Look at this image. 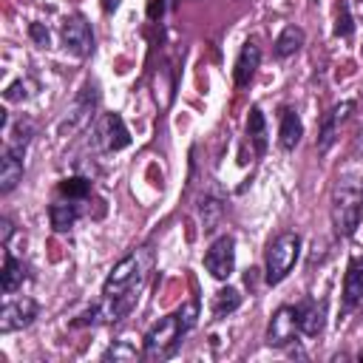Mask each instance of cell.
Returning <instances> with one entry per match:
<instances>
[{"label":"cell","mask_w":363,"mask_h":363,"mask_svg":"<svg viewBox=\"0 0 363 363\" xmlns=\"http://www.w3.org/2000/svg\"><path fill=\"white\" fill-rule=\"evenodd\" d=\"M153 267V252L150 247H139L133 252H128L122 261L113 264L111 275L105 278V286H102V301L96 306H91L88 312H82L74 326H85V323H116L119 318H125L136 298H139V289L147 278Z\"/></svg>","instance_id":"obj_1"},{"label":"cell","mask_w":363,"mask_h":363,"mask_svg":"<svg viewBox=\"0 0 363 363\" xmlns=\"http://www.w3.org/2000/svg\"><path fill=\"white\" fill-rule=\"evenodd\" d=\"M199 320V303L187 301L182 309H176L173 315L162 318L147 335H145V357L147 360H164L176 352L179 340L196 326Z\"/></svg>","instance_id":"obj_2"},{"label":"cell","mask_w":363,"mask_h":363,"mask_svg":"<svg viewBox=\"0 0 363 363\" xmlns=\"http://www.w3.org/2000/svg\"><path fill=\"white\" fill-rule=\"evenodd\" d=\"M329 216H332L335 235H340V238L354 235V230L360 227V218H363V184L354 176H343V179L335 182L332 199H329Z\"/></svg>","instance_id":"obj_3"},{"label":"cell","mask_w":363,"mask_h":363,"mask_svg":"<svg viewBox=\"0 0 363 363\" xmlns=\"http://www.w3.org/2000/svg\"><path fill=\"white\" fill-rule=\"evenodd\" d=\"M298 252H301V235L292 233V230L278 233L267 244V252H264V281L269 286L281 284L292 272V267L298 261Z\"/></svg>","instance_id":"obj_4"},{"label":"cell","mask_w":363,"mask_h":363,"mask_svg":"<svg viewBox=\"0 0 363 363\" xmlns=\"http://www.w3.org/2000/svg\"><path fill=\"white\" fill-rule=\"evenodd\" d=\"M99 105V91H96V82H85L74 99V105L65 111V119L60 122V133H74V130H82L85 125H91L94 119V111Z\"/></svg>","instance_id":"obj_5"},{"label":"cell","mask_w":363,"mask_h":363,"mask_svg":"<svg viewBox=\"0 0 363 363\" xmlns=\"http://www.w3.org/2000/svg\"><path fill=\"white\" fill-rule=\"evenodd\" d=\"M91 139L105 153H113V150H122V147L130 145V133H128V128H125L119 113H102L96 119L94 130H91Z\"/></svg>","instance_id":"obj_6"},{"label":"cell","mask_w":363,"mask_h":363,"mask_svg":"<svg viewBox=\"0 0 363 363\" xmlns=\"http://www.w3.org/2000/svg\"><path fill=\"white\" fill-rule=\"evenodd\" d=\"M204 267L213 278L227 281L235 269V238L233 235H218L210 244V250L204 252Z\"/></svg>","instance_id":"obj_7"},{"label":"cell","mask_w":363,"mask_h":363,"mask_svg":"<svg viewBox=\"0 0 363 363\" xmlns=\"http://www.w3.org/2000/svg\"><path fill=\"white\" fill-rule=\"evenodd\" d=\"M60 37H62L65 51L74 54V57H88V54L94 51V34H91V26H88L85 17H79V14L62 20V26H60Z\"/></svg>","instance_id":"obj_8"},{"label":"cell","mask_w":363,"mask_h":363,"mask_svg":"<svg viewBox=\"0 0 363 363\" xmlns=\"http://www.w3.org/2000/svg\"><path fill=\"white\" fill-rule=\"evenodd\" d=\"M34 318H37V303L31 298H11L0 309V335L26 329L28 323H34Z\"/></svg>","instance_id":"obj_9"},{"label":"cell","mask_w":363,"mask_h":363,"mask_svg":"<svg viewBox=\"0 0 363 363\" xmlns=\"http://www.w3.org/2000/svg\"><path fill=\"white\" fill-rule=\"evenodd\" d=\"M298 318H295V306H278L269 318L267 326V346H289L298 335Z\"/></svg>","instance_id":"obj_10"},{"label":"cell","mask_w":363,"mask_h":363,"mask_svg":"<svg viewBox=\"0 0 363 363\" xmlns=\"http://www.w3.org/2000/svg\"><path fill=\"white\" fill-rule=\"evenodd\" d=\"M295 318H298L301 335L318 337V335L323 332V326H326V301H315V298L301 301V303L295 306Z\"/></svg>","instance_id":"obj_11"},{"label":"cell","mask_w":363,"mask_h":363,"mask_svg":"<svg viewBox=\"0 0 363 363\" xmlns=\"http://www.w3.org/2000/svg\"><path fill=\"white\" fill-rule=\"evenodd\" d=\"M352 111H354V102H352V99H346V102L335 105V108L323 116V122H320V133H318V153H326V150L335 145L337 125H340V122H346Z\"/></svg>","instance_id":"obj_12"},{"label":"cell","mask_w":363,"mask_h":363,"mask_svg":"<svg viewBox=\"0 0 363 363\" xmlns=\"http://www.w3.org/2000/svg\"><path fill=\"white\" fill-rule=\"evenodd\" d=\"M357 306H363V255L349 261L343 278V312H352Z\"/></svg>","instance_id":"obj_13"},{"label":"cell","mask_w":363,"mask_h":363,"mask_svg":"<svg viewBox=\"0 0 363 363\" xmlns=\"http://www.w3.org/2000/svg\"><path fill=\"white\" fill-rule=\"evenodd\" d=\"M23 153H26V150L6 145V153H3V162H0V193H3V196L11 193V190L23 182V170H26Z\"/></svg>","instance_id":"obj_14"},{"label":"cell","mask_w":363,"mask_h":363,"mask_svg":"<svg viewBox=\"0 0 363 363\" xmlns=\"http://www.w3.org/2000/svg\"><path fill=\"white\" fill-rule=\"evenodd\" d=\"M258 62H261V48H258V43L247 40V43L241 45L238 60H235V68H233V79H235L238 88H247V85L252 82V77H255V71H258Z\"/></svg>","instance_id":"obj_15"},{"label":"cell","mask_w":363,"mask_h":363,"mask_svg":"<svg viewBox=\"0 0 363 363\" xmlns=\"http://www.w3.org/2000/svg\"><path fill=\"white\" fill-rule=\"evenodd\" d=\"M303 136V125H301V116L292 111V108H284L281 111V128H278V142L284 150H295L298 142Z\"/></svg>","instance_id":"obj_16"},{"label":"cell","mask_w":363,"mask_h":363,"mask_svg":"<svg viewBox=\"0 0 363 363\" xmlns=\"http://www.w3.org/2000/svg\"><path fill=\"white\" fill-rule=\"evenodd\" d=\"M26 278H28V267H26L20 258L6 255L3 269H0V289H3L6 295H11V292H17V289L23 286Z\"/></svg>","instance_id":"obj_17"},{"label":"cell","mask_w":363,"mask_h":363,"mask_svg":"<svg viewBox=\"0 0 363 363\" xmlns=\"http://www.w3.org/2000/svg\"><path fill=\"white\" fill-rule=\"evenodd\" d=\"M48 218H51V227L57 230V233H65V230H71L74 224H77V218H79V207L68 199V201H54L51 207H48Z\"/></svg>","instance_id":"obj_18"},{"label":"cell","mask_w":363,"mask_h":363,"mask_svg":"<svg viewBox=\"0 0 363 363\" xmlns=\"http://www.w3.org/2000/svg\"><path fill=\"white\" fill-rule=\"evenodd\" d=\"M247 136H250L255 153L261 156V153L267 150V122H264V113H261L258 105H255V108L250 111V116H247Z\"/></svg>","instance_id":"obj_19"},{"label":"cell","mask_w":363,"mask_h":363,"mask_svg":"<svg viewBox=\"0 0 363 363\" xmlns=\"http://www.w3.org/2000/svg\"><path fill=\"white\" fill-rule=\"evenodd\" d=\"M303 45V28H298V26H286L281 34H278V40H275V57H292L298 48Z\"/></svg>","instance_id":"obj_20"},{"label":"cell","mask_w":363,"mask_h":363,"mask_svg":"<svg viewBox=\"0 0 363 363\" xmlns=\"http://www.w3.org/2000/svg\"><path fill=\"white\" fill-rule=\"evenodd\" d=\"M238 306H241V292H238L235 286H224V289H218V292L213 295V315H216V318H227V315H233Z\"/></svg>","instance_id":"obj_21"},{"label":"cell","mask_w":363,"mask_h":363,"mask_svg":"<svg viewBox=\"0 0 363 363\" xmlns=\"http://www.w3.org/2000/svg\"><path fill=\"white\" fill-rule=\"evenodd\" d=\"M57 190H60L62 196H68L71 201H74V199H85V196L91 193V182L82 179V176H71V179H62Z\"/></svg>","instance_id":"obj_22"},{"label":"cell","mask_w":363,"mask_h":363,"mask_svg":"<svg viewBox=\"0 0 363 363\" xmlns=\"http://www.w3.org/2000/svg\"><path fill=\"white\" fill-rule=\"evenodd\" d=\"M31 133H34V125H31L28 119H17L14 130L9 133V145H11V147L26 150V147H28V142H31Z\"/></svg>","instance_id":"obj_23"},{"label":"cell","mask_w":363,"mask_h":363,"mask_svg":"<svg viewBox=\"0 0 363 363\" xmlns=\"http://www.w3.org/2000/svg\"><path fill=\"white\" fill-rule=\"evenodd\" d=\"M354 31V23H352V11H349V3L343 0L340 9H337V20H335V34L337 37H352Z\"/></svg>","instance_id":"obj_24"},{"label":"cell","mask_w":363,"mask_h":363,"mask_svg":"<svg viewBox=\"0 0 363 363\" xmlns=\"http://www.w3.org/2000/svg\"><path fill=\"white\" fill-rule=\"evenodd\" d=\"M34 82H28V79H17V82H11L9 85V91H6V102H17V99H28L31 94H34Z\"/></svg>","instance_id":"obj_25"},{"label":"cell","mask_w":363,"mask_h":363,"mask_svg":"<svg viewBox=\"0 0 363 363\" xmlns=\"http://www.w3.org/2000/svg\"><path fill=\"white\" fill-rule=\"evenodd\" d=\"M204 213H210V216L204 218V230H213V227H216V218L221 216V201H218V199H204V201H201V216H204Z\"/></svg>","instance_id":"obj_26"},{"label":"cell","mask_w":363,"mask_h":363,"mask_svg":"<svg viewBox=\"0 0 363 363\" xmlns=\"http://www.w3.org/2000/svg\"><path fill=\"white\" fill-rule=\"evenodd\" d=\"M28 37H31L34 45H40V48H48V43H51V34H48V28H45L43 23H31V26H28Z\"/></svg>","instance_id":"obj_27"},{"label":"cell","mask_w":363,"mask_h":363,"mask_svg":"<svg viewBox=\"0 0 363 363\" xmlns=\"http://www.w3.org/2000/svg\"><path fill=\"white\" fill-rule=\"evenodd\" d=\"M139 352L136 349H128V340H119L116 346H111L108 352H105V357H113V360H119V357H128V360H133Z\"/></svg>","instance_id":"obj_28"},{"label":"cell","mask_w":363,"mask_h":363,"mask_svg":"<svg viewBox=\"0 0 363 363\" xmlns=\"http://www.w3.org/2000/svg\"><path fill=\"white\" fill-rule=\"evenodd\" d=\"M162 14H164V0H150L147 3V17L150 20H159Z\"/></svg>","instance_id":"obj_29"},{"label":"cell","mask_w":363,"mask_h":363,"mask_svg":"<svg viewBox=\"0 0 363 363\" xmlns=\"http://www.w3.org/2000/svg\"><path fill=\"white\" fill-rule=\"evenodd\" d=\"M11 233H14V227H11V221L9 218H0V235H3V247L9 250V241H11Z\"/></svg>","instance_id":"obj_30"},{"label":"cell","mask_w":363,"mask_h":363,"mask_svg":"<svg viewBox=\"0 0 363 363\" xmlns=\"http://www.w3.org/2000/svg\"><path fill=\"white\" fill-rule=\"evenodd\" d=\"M116 9H119V0H102V11L105 14H113Z\"/></svg>","instance_id":"obj_31"},{"label":"cell","mask_w":363,"mask_h":363,"mask_svg":"<svg viewBox=\"0 0 363 363\" xmlns=\"http://www.w3.org/2000/svg\"><path fill=\"white\" fill-rule=\"evenodd\" d=\"M360 360H363V352H360Z\"/></svg>","instance_id":"obj_32"}]
</instances>
